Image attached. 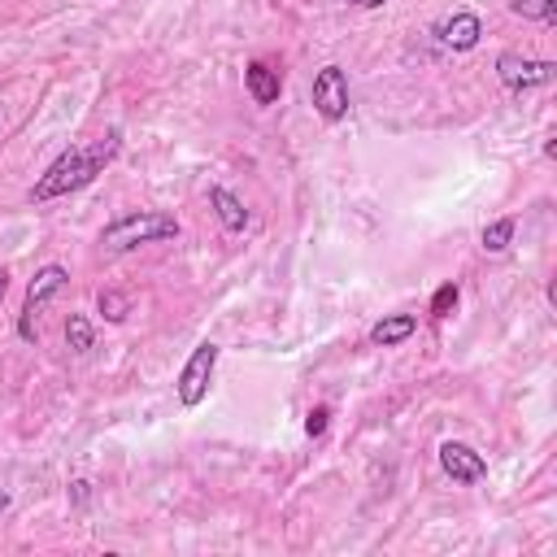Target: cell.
Here are the masks:
<instances>
[{"instance_id":"obj_12","label":"cell","mask_w":557,"mask_h":557,"mask_svg":"<svg viewBox=\"0 0 557 557\" xmlns=\"http://www.w3.org/2000/svg\"><path fill=\"white\" fill-rule=\"evenodd\" d=\"M65 344H70V352H91L96 348V331H91V322L83 318V313H70L65 318Z\"/></svg>"},{"instance_id":"obj_11","label":"cell","mask_w":557,"mask_h":557,"mask_svg":"<svg viewBox=\"0 0 557 557\" xmlns=\"http://www.w3.org/2000/svg\"><path fill=\"white\" fill-rule=\"evenodd\" d=\"M209 205H213L218 222H222L231 235H239V231L248 226V209H244V200H239L231 187H209Z\"/></svg>"},{"instance_id":"obj_21","label":"cell","mask_w":557,"mask_h":557,"mask_svg":"<svg viewBox=\"0 0 557 557\" xmlns=\"http://www.w3.org/2000/svg\"><path fill=\"white\" fill-rule=\"evenodd\" d=\"M4 509H9V492H0V513H4Z\"/></svg>"},{"instance_id":"obj_20","label":"cell","mask_w":557,"mask_h":557,"mask_svg":"<svg viewBox=\"0 0 557 557\" xmlns=\"http://www.w3.org/2000/svg\"><path fill=\"white\" fill-rule=\"evenodd\" d=\"M4 296H9V270L0 265V300H4Z\"/></svg>"},{"instance_id":"obj_4","label":"cell","mask_w":557,"mask_h":557,"mask_svg":"<svg viewBox=\"0 0 557 557\" xmlns=\"http://www.w3.org/2000/svg\"><path fill=\"white\" fill-rule=\"evenodd\" d=\"M65 283H70V270L65 265H57V261H48L44 270H35V278H30V287H26V300H22V313H17V335L26 339V344H35V318H39V309L57 296V292H65Z\"/></svg>"},{"instance_id":"obj_2","label":"cell","mask_w":557,"mask_h":557,"mask_svg":"<svg viewBox=\"0 0 557 557\" xmlns=\"http://www.w3.org/2000/svg\"><path fill=\"white\" fill-rule=\"evenodd\" d=\"M178 218L174 213H157V209H139V213H122L113 218L104 231H100V244L104 252H131V248H144V244H165V239H178Z\"/></svg>"},{"instance_id":"obj_16","label":"cell","mask_w":557,"mask_h":557,"mask_svg":"<svg viewBox=\"0 0 557 557\" xmlns=\"http://www.w3.org/2000/svg\"><path fill=\"white\" fill-rule=\"evenodd\" d=\"M457 300H461V287H457V283H440L435 296H431V318H435V322L448 318V313L457 309Z\"/></svg>"},{"instance_id":"obj_6","label":"cell","mask_w":557,"mask_h":557,"mask_svg":"<svg viewBox=\"0 0 557 557\" xmlns=\"http://www.w3.org/2000/svg\"><path fill=\"white\" fill-rule=\"evenodd\" d=\"M496 78L509 91H531V87L553 83L557 78V65L553 61H531V57H518V52H500L496 57Z\"/></svg>"},{"instance_id":"obj_1","label":"cell","mask_w":557,"mask_h":557,"mask_svg":"<svg viewBox=\"0 0 557 557\" xmlns=\"http://www.w3.org/2000/svg\"><path fill=\"white\" fill-rule=\"evenodd\" d=\"M122 152V131L109 126L100 139H91L87 148H65L30 187V200L44 205V200H57V196H70V191H83L96 174H104V165Z\"/></svg>"},{"instance_id":"obj_8","label":"cell","mask_w":557,"mask_h":557,"mask_svg":"<svg viewBox=\"0 0 557 557\" xmlns=\"http://www.w3.org/2000/svg\"><path fill=\"white\" fill-rule=\"evenodd\" d=\"M435 39H440L444 48H453V52H470V48L483 39V17L470 13V9H457L453 17H444V22L435 26Z\"/></svg>"},{"instance_id":"obj_13","label":"cell","mask_w":557,"mask_h":557,"mask_svg":"<svg viewBox=\"0 0 557 557\" xmlns=\"http://www.w3.org/2000/svg\"><path fill=\"white\" fill-rule=\"evenodd\" d=\"M513 231H518V222H513V218H496V222H487V226H483V235H479V239H483V248H487V252H505V248L513 244Z\"/></svg>"},{"instance_id":"obj_9","label":"cell","mask_w":557,"mask_h":557,"mask_svg":"<svg viewBox=\"0 0 557 557\" xmlns=\"http://www.w3.org/2000/svg\"><path fill=\"white\" fill-rule=\"evenodd\" d=\"M244 87H248L252 104H278V96H283V70L257 57V61L244 65Z\"/></svg>"},{"instance_id":"obj_7","label":"cell","mask_w":557,"mask_h":557,"mask_svg":"<svg viewBox=\"0 0 557 557\" xmlns=\"http://www.w3.org/2000/svg\"><path fill=\"white\" fill-rule=\"evenodd\" d=\"M440 470H444L453 483L470 487V483H483V479H487V457H483L479 448H470L466 440H444V444H440Z\"/></svg>"},{"instance_id":"obj_14","label":"cell","mask_w":557,"mask_h":557,"mask_svg":"<svg viewBox=\"0 0 557 557\" xmlns=\"http://www.w3.org/2000/svg\"><path fill=\"white\" fill-rule=\"evenodd\" d=\"M509 9L527 22H544V26L557 22V0H509Z\"/></svg>"},{"instance_id":"obj_15","label":"cell","mask_w":557,"mask_h":557,"mask_svg":"<svg viewBox=\"0 0 557 557\" xmlns=\"http://www.w3.org/2000/svg\"><path fill=\"white\" fill-rule=\"evenodd\" d=\"M96 309L104 313V322H122V318L131 313V296H126V292H113V287H104V292L96 296Z\"/></svg>"},{"instance_id":"obj_3","label":"cell","mask_w":557,"mask_h":557,"mask_svg":"<svg viewBox=\"0 0 557 557\" xmlns=\"http://www.w3.org/2000/svg\"><path fill=\"white\" fill-rule=\"evenodd\" d=\"M218 357H222V348H218L213 339H205V344L191 348V357L183 361V370H178V379H174V396H178L183 409H196V405L209 396V379H213Z\"/></svg>"},{"instance_id":"obj_10","label":"cell","mask_w":557,"mask_h":557,"mask_svg":"<svg viewBox=\"0 0 557 557\" xmlns=\"http://www.w3.org/2000/svg\"><path fill=\"white\" fill-rule=\"evenodd\" d=\"M413 331H418V318H413V313H387V318H379V322L370 326V344H374V348H396V344H405Z\"/></svg>"},{"instance_id":"obj_17","label":"cell","mask_w":557,"mask_h":557,"mask_svg":"<svg viewBox=\"0 0 557 557\" xmlns=\"http://www.w3.org/2000/svg\"><path fill=\"white\" fill-rule=\"evenodd\" d=\"M326 426H331V409H326V405H313V409L305 413V435H309V440H322Z\"/></svg>"},{"instance_id":"obj_5","label":"cell","mask_w":557,"mask_h":557,"mask_svg":"<svg viewBox=\"0 0 557 557\" xmlns=\"http://www.w3.org/2000/svg\"><path fill=\"white\" fill-rule=\"evenodd\" d=\"M309 96H313V109H318L322 122H344L348 109H352V100H348V74L339 65H322L313 74Z\"/></svg>"},{"instance_id":"obj_19","label":"cell","mask_w":557,"mask_h":557,"mask_svg":"<svg viewBox=\"0 0 557 557\" xmlns=\"http://www.w3.org/2000/svg\"><path fill=\"white\" fill-rule=\"evenodd\" d=\"M339 4H357V9H379V4H387V0H339Z\"/></svg>"},{"instance_id":"obj_18","label":"cell","mask_w":557,"mask_h":557,"mask_svg":"<svg viewBox=\"0 0 557 557\" xmlns=\"http://www.w3.org/2000/svg\"><path fill=\"white\" fill-rule=\"evenodd\" d=\"M87 496H91V483H87V479H74V483H70V500H74V509H83Z\"/></svg>"}]
</instances>
